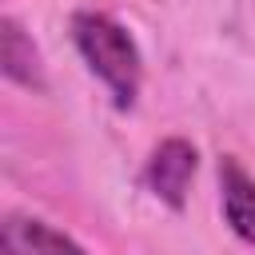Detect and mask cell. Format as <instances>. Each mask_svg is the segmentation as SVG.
Segmentation results:
<instances>
[{
  "mask_svg": "<svg viewBox=\"0 0 255 255\" xmlns=\"http://www.w3.org/2000/svg\"><path fill=\"white\" fill-rule=\"evenodd\" d=\"M68 32L88 72L108 88L112 104L120 112L135 108V96L143 84V56L135 36L112 12H100V8H76L68 20Z\"/></svg>",
  "mask_w": 255,
  "mask_h": 255,
  "instance_id": "1",
  "label": "cell"
},
{
  "mask_svg": "<svg viewBox=\"0 0 255 255\" xmlns=\"http://www.w3.org/2000/svg\"><path fill=\"white\" fill-rule=\"evenodd\" d=\"M195 167H199V151L191 139L183 135H167L151 147L147 163H143V187L151 191V199H159L163 207L171 211H183L187 207V195H191V179H195Z\"/></svg>",
  "mask_w": 255,
  "mask_h": 255,
  "instance_id": "2",
  "label": "cell"
},
{
  "mask_svg": "<svg viewBox=\"0 0 255 255\" xmlns=\"http://www.w3.org/2000/svg\"><path fill=\"white\" fill-rule=\"evenodd\" d=\"M0 251L4 255H88L68 231L52 227L48 219L8 211L0 223Z\"/></svg>",
  "mask_w": 255,
  "mask_h": 255,
  "instance_id": "3",
  "label": "cell"
},
{
  "mask_svg": "<svg viewBox=\"0 0 255 255\" xmlns=\"http://www.w3.org/2000/svg\"><path fill=\"white\" fill-rule=\"evenodd\" d=\"M0 68H4V80L8 84L28 88V92H48L40 48H36V40L24 32V24L16 16H4L0 20Z\"/></svg>",
  "mask_w": 255,
  "mask_h": 255,
  "instance_id": "4",
  "label": "cell"
},
{
  "mask_svg": "<svg viewBox=\"0 0 255 255\" xmlns=\"http://www.w3.org/2000/svg\"><path fill=\"white\" fill-rule=\"evenodd\" d=\"M219 207L227 227L255 247V175L235 155H219Z\"/></svg>",
  "mask_w": 255,
  "mask_h": 255,
  "instance_id": "5",
  "label": "cell"
}]
</instances>
